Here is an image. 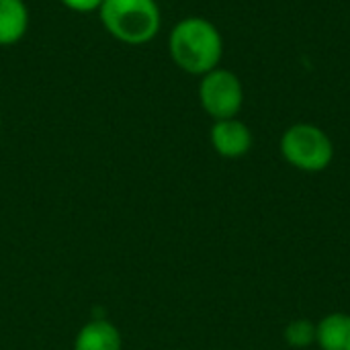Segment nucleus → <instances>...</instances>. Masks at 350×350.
Instances as JSON below:
<instances>
[{"label": "nucleus", "instance_id": "1", "mask_svg": "<svg viewBox=\"0 0 350 350\" xmlns=\"http://www.w3.org/2000/svg\"><path fill=\"white\" fill-rule=\"evenodd\" d=\"M168 53L178 70L201 78L221 64V31L205 16H185L168 33Z\"/></svg>", "mask_w": 350, "mask_h": 350}, {"label": "nucleus", "instance_id": "2", "mask_svg": "<svg viewBox=\"0 0 350 350\" xmlns=\"http://www.w3.org/2000/svg\"><path fill=\"white\" fill-rule=\"evenodd\" d=\"M98 18L113 39L131 47L154 41L162 29L156 0H103Z\"/></svg>", "mask_w": 350, "mask_h": 350}, {"label": "nucleus", "instance_id": "3", "mask_svg": "<svg viewBox=\"0 0 350 350\" xmlns=\"http://www.w3.org/2000/svg\"><path fill=\"white\" fill-rule=\"evenodd\" d=\"M279 152L289 166L310 174L326 170L334 160L332 137L314 123L289 125L279 139Z\"/></svg>", "mask_w": 350, "mask_h": 350}, {"label": "nucleus", "instance_id": "4", "mask_svg": "<svg viewBox=\"0 0 350 350\" xmlns=\"http://www.w3.org/2000/svg\"><path fill=\"white\" fill-rule=\"evenodd\" d=\"M197 96L201 109L213 121L232 119L244 107V84L236 72L219 66L199 78Z\"/></svg>", "mask_w": 350, "mask_h": 350}, {"label": "nucleus", "instance_id": "5", "mask_svg": "<svg viewBox=\"0 0 350 350\" xmlns=\"http://www.w3.org/2000/svg\"><path fill=\"white\" fill-rule=\"evenodd\" d=\"M209 142L221 158L238 160V158H244L252 150L254 135H252V129L244 121H240L238 117H232V119L213 121L209 129Z\"/></svg>", "mask_w": 350, "mask_h": 350}, {"label": "nucleus", "instance_id": "6", "mask_svg": "<svg viewBox=\"0 0 350 350\" xmlns=\"http://www.w3.org/2000/svg\"><path fill=\"white\" fill-rule=\"evenodd\" d=\"M74 350H123V338L113 322L96 318L78 330Z\"/></svg>", "mask_w": 350, "mask_h": 350}, {"label": "nucleus", "instance_id": "7", "mask_svg": "<svg viewBox=\"0 0 350 350\" xmlns=\"http://www.w3.org/2000/svg\"><path fill=\"white\" fill-rule=\"evenodd\" d=\"M31 14L25 0H0V47L16 45L29 31Z\"/></svg>", "mask_w": 350, "mask_h": 350}, {"label": "nucleus", "instance_id": "8", "mask_svg": "<svg viewBox=\"0 0 350 350\" xmlns=\"http://www.w3.org/2000/svg\"><path fill=\"white\" fill-rule=\"evenodd\" d=\"M316 345L320 350H350V314L324 316L316 324Z\"/></svg>", "mask_w": 350, "mask_h": 350}, {"label": "nucleus", "instance_id": "9", "mask_svg": "<svg viewBox=\"0 0 350 350\" xmlns=\"http://www.w3.org/2000/svg\"><path fill=\"white\" fill-rule=\"evenodd\" d=\"M283 338L291 349H308L316 345V324L308 318H297L285 326Z\"/></svg>", "mask_w": 350, "mask_h": 350}, {"label": "nucleus", "instance_id": "10", "mask_svg": "<svg viewBox=\"0 0 350 350\" xmlns=\"http://www.w3.org/2000/svg\"><path fill=\"white\" fill-rule=\"evenodd\" d=\"M62 6H66L72 12L88 14V12H98L103 0H59Z\"/></svg>", "mask_w": 350, "mask_h": 350}, {"label": "nucleus", "instance_id": "11", "mask_svg": "<svg viewBox=\"0 0 350 350\" xmlns=\"http://www.w3.org/2000/svg\"><path fill=\"white\" fill-rule=\"evenodd\" d=\"M0 125H2V109H0Z\"/></svg>", "mask_w": 350, "mask_h": 350}]
</instances>
